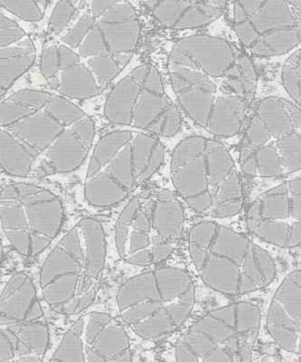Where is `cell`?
I'll return each instance as SVG.
<instances>
[{
  "mask_svg": "<svg viewBox=\"0 0 301 362\" xmlns=\"http://www.w3.org/2000/svg\"><path fill=\"white\" fill-rule=\"evenodd\" d=\"M95 139L93 120L63 95L21 90L1 101L0 167L8 177L74 173Z\"/></svg>",
  "mask_w": 301,
  "mask_h": 362,
  "instance_id": "cell-1",
  "label": "cell"
},
{
  "mask_svg": "<svg viewBox=\"0 0 301 362\" xmlns=\"http://www.w3.org/2000/svg\"><path fill=\"white\" fill-rule=\"evenodd\" d=\"M187 249L203 285L227 298L254 293L277 276V264L267 250L213 218L190 226Z\"/></svg>",
  "mask_w": 301,
  "mask_h": 362,
  "instance_id": "cell-2",
  "label": "cell"
},
{
  "mask_svg": "<svg viewBox=\"0 0 301 362\" xmlns=\"http://www.w3.org/2000/svg\"><path fill=\"white\" fill-rule=\"evenodd\" d=\"M103 224L82 217L53 245L40 270L42 298L54 313L73 317L95 302L105 269Z\"/></svg>",
  "mask_w": 301,
  "mask_h": 362,
  "instance_id": "cell-3",
  "label": "cell"
},
{
  "mask_svg": "<svg viewBox=\"0 0 301 362\" xmlns=\"http://www.w3.org/2000/svg\"><path fill=\"white\" fill-rule=\"evenodd\" d=\"M170 177L180 200L199 215L226 219L243 209L241 168L216 137L182 139L171 153Z\"/></svg>",
  "mask_w": 301,
  "mask_h": 362,
  "instance_id": "cell-4",
  "label": "cell"
},
{
  "mask_svg": "<svg viewBox=\"0 0 301 362\" xmlns=\"http://www.w3.org/2000/svg\"><path fill=\"white\" fill-rule=\"evenodd\" d=\"M160 137L135 129L110 131L93 145L84 180V198L104 209L129 200L161 168Z\"/></svg>",
  "mask_w": 301,
  "mask_h": 362,
  "instance_id": "cell-5",
  "label": "cell"
},
{
  "mask_svg": "<svg viewBox=\"0 0 301 362\" xmlns=\"http://www.w3.org/2000/svg\"><path fill=\"white\" fill-rule=\"evenodd\" d=\"M116 300L126 327L143 340L159 341L186 323L194 308L196 288L188 271L161 264L127 279Z\"/></svg>",
  "mask_w": 301,
  "mask_h": 362,
  "instance_id": "cell-6",
  "label": "cell"
},
{
  "mask_svg": "<svg viewBox=\"0 0 301 362\" xmlns=\"http://www.w3.org/2000/svg\"><path fill=\"white\" fill-rule=\"evenodd\" d=\"M184 205L167 188L141 190L129 199L114 223V245L123 262L142 268L167 260L184 230Z\"/></svg>",
  "mask_w": 301,
  "mask_h": 362,
  "instance_id": "cell-7",
  "label": "cell"
},
{
  "mask_svg": "<svg viewBox=\"0 0 301 362\" xmlns=\"http://www.w3.org/2000/svg\"><path fill=\"white\" fill-rule=\"evenodd\" d=\"M237 164L252 179H285L300 171V107L284 97L260 99L246 120Z\"/></svg>",
  "mask_w": 301,
  "mask_h": 362,
  "instance_id": "cell-8",
  "label": "cell"
},
{
  "mask_svg": "<svg viewBox=\"0 0 301 362\" xmlns=\"http://www.w3.org/2000/svg\"><path fill=\"white\" fill-rule=\"evenodd\" d=\"M261 323L260 305L252 300H235L212 309L180 334L174 357L176 361H250Z\"/></svg>",
  "mask_w": 301,
  "mask_h": 362,
  "instance_id": "cell-9",
  "label": "cell"
},
{
  "mask_svg": "<svg viewBox=\"0 0 301 362\" xmlns=\"http://www.w3.org/2000/svg\"><path fill=\"white\" fill-rule=\"evenodd\" d=\"M65 209L59 194L33 182L14 181L1 188L2 237L19 255L35 258L61 234Z\"/></svg>",
  "mask_w": 301,
  "mask_h": 362,
  "instance_id": "cell-10",
  "label": "cell"
},
{
  "mask_svg": "<svg viewBox=\"0 0 301 362\" xmlns=\"http://www.w3.org/2000/svg\"><path fill=\"white\" fill-rule=\"evenodd\" d=\"M108 122L155 136L171 139L182 130L179 109L165 94L160 74L141 64L112 88L104 105Z\"/></svg>",
  "mask_w": 301,
  "mask_h": 362,
  "instance_id": "cell-11",
  "label": "cell"
},
{
  "mask_svg": "<svg viewBox=\"0 0 301 362\" xmlns=\"http://www.w3.org/2000/svg\"><path fill=\"white\" fill-rule=\"evenodd\" d=\"M50 329L33 279L25 272L8 277L0 294V361H42Z\"/></svg>",
  "mask_w": 301,
  "mask_h": 362,
  "instance_id": "cell-12",
  "label": "cell"
},
{
  "mask_svg": "<svg viewBox=\"0 0 301 362\" xmlns=\"http://www.w3.org/2000/svg\"><path fill=\"white\" fill-rule=\"evenodd\" d=\"M230 21L246 54L273 58L301 44V0H231Z\"/></svg>",
  "mask_w": 301,
  "mask_h": 362,
  "instance_id": "cell-13",
  "label": "cell"
},
{
  "mask_svg": "<svg viewBox=\"0 0 301 362\" xmlns=\"http://www.w3.org/2000/svg\"><path fill=\"white\" fill-rule=\"evenodd\" d=\"M120 317L90 311L76 320L64 334L50 361H131V338Z\"/></svg>",
  "mask_w": 301,
  "mask_h": 362,
  "instance_id": "cell-14",
  "label": "cell"
},
{
  "mask_svg": "<svg viewBox=\"0 0 301 362\" xmlns=\"http://www.w3.org/2000/svg\"><path fill=\"white\" fill-rule=\"evenodd\" d=\"M252 236L282 249L301 245V177H292L259 194L246 211Z\"/></svg>",
  "mask_w": 301,
  "mask_h": 362,
  "instance_id": "cell-15",
  "label": "cell"
},
{
  "mask_svg": "<svg viewBox=\"0 0 301 362\" xmlns=\"http://www.w3.org/2000/svg\"><path fill=\"white\" fill-rule=\"evenodd\" d=\"M265 328L283 351L301 356V269L288 273L276 289Z\"/></svg>",
  "mask_w": 301,
  "mask_h": 362,
  "instance_id": "cell-16",
  "label": "cell"
},
{
  "mask_svg": "<svg viewBox=\"0 0 301 362\" xmlns=\"http://www.w3.org/2000/svg\"><path fill=\"white\" fill-rule=\"evenodd\" d=\"M153 5L155 18L175 30L203 28L220 18L228 0H143Z\"/></svg>",
  "mask_w": 301,
  "mask_h": 362,
  "instance_id": "cell-17",
  "label": "cell"
},
{
  "mask_svg": "<svg viewBox=\"0 0 301 362\" xmlns=\"http://www.w3.org/2000/svg\"><path fill=\"white\" fill-rule=\"evenodd\" d=\"M50 86L59 94L74 100L93 98L102 90L88 65L82 59L61 69Z\"/></svg>",
  "mask_w": 301,
  "mask_h": 362,
  "instance_id": "cell-18",
  "label": "cell"
},
{
  "mask_svg": "<svg viewBox=\"0 0 301 362\" xmlns=\"http://www.w3.org/2000/svg\"><path fill=\"white\" fill-rule=\"evenodd\" d=\"M35 47L29 37L0 47V88L4 95L35 61Z\"/></svg>",
  "mask_w": 301,
  "mask_h": 362,
  "instance_id": "cell-19",
  "label": "cell"
},
{
  "mask_svg": "<svg viewBox=\"0 0 301 362\" xmlns=\"http://www.w3.org/2000/svg\"><path fill=\"white\" fill-rule=\"evenodd\" d=\"M281 83L288 99L301 109V47L296 48L282 66Z\"/></svg>",
  "mask_w": 301,
  "mask_h": 362,
  "instance_id": "cell-20",
  "label": "cell"
},
{
  "mask_svg": "<svg viewBox=\"0 0 301 362\" xmlns=\"http://www.w3.org/2000/svg\"><path fill=\"white\" fill-rule=\"evenodd\" d=\"M84 61V60H83ZM129 59L114 56H102L85 61L93 75L95 76L100 88L103 90L126 66Z\"/></svg>",
  "mask_w": 301,
  "mask_h": 362,
  "instance_id": "cell-21",
  "label": "cell"
},
{
  "mask_svg": "<svg viewBox=\"0 0 301 362\" xmlns=\"http://www.w3.org/2000/svg\"><path fill=\"white\" fill-rule=\"evenodd\" d=\"M48 0H0L2 9L25 22H38L44 18Z\"/></svg>",
  "mask_w": 301,
  "mask_h": 362,
  "instance_id": "cell-22",
  "label": "cell"
},
{
  "mask_svg": "<svg viewBox=\"0 0 301 362\" xmlns=\"http://www.w3.org/2000/svg\"><path fill=\"white\" fill-rule=\"evenodd\" d=\"M80 0H59L53 10L50 18V27L55 35H63L76 13Z\"/></svg>",
  "mask_w": 301,
  "mask_h": 362,
  "instance_id": "cell-23",
  "label": "cell"
},
{
  "mask_svg": "<svg viewBox=\"0 0 301 362\" xmlns=\"http://www.w3.org/2000/svg\"><path fill=\"white\" fill-rule=\"evenodd\" d=\"M25 37L27 33L14 20L0 14V47L11 45Z\"/></svg>",
  "mask_w": 301,
  "mask_h": 362,
  "instance_id": "cell-24",
  "label": "cell"
},
{
  "mask_svg": "<svg viewBox=\"0 0 301 362\" xmlns=\"http://www.w3.org/2000/svg\"><path fill=\"white\" fill-rule=\"evenodd\" d=\"M59 69V47L57 45H50L45 48L40 57V71L45 79L50 83Z\"/></svg>",
  "mask_w": 301,
  "mask_h": 362,
  "instance_id": "cell-25",
  "label": "cell"
}]
</instances>
